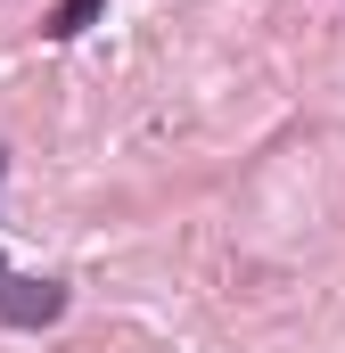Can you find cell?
Here are the masks:
<instances>
[{
    "mask_svg": "<svg viewBox=\"0 0 345 353\" xmlns=\"http://www.w3.org/2000/svg\"><path fill=\"white\" fill-rule=\"evenodd\" d=\"M66 312V288L58 279H25V271H8V255H0V321L8 329H50Z\"/></svg>",
    "mask_w": 345,
    "mask_h": 353,
    "instance_id": "cell-1",
    "label": "cell"
},
{
    "mask_svg": "<svg viewBox=\"0 0 345 353\" xmlns=\"http://www.w3.org/2000/svg\"><path fill=\"white\" fill-rule=\"evenodd\" d=\"M99 8H107V0H58V17H50V41H75V33H83Z\"/></svg>",
    "mask_w": 345,
    "mask_h": 353,
    "instance_id": "cell-2",
    "label": "cell"
},
{
    "mask_svg": "<svg viewBox=\"0 0 345 353\" xmlns=\"http://www.w3.org/2000/svg\"><path fill=\"white\" fill-rule=\"evenodd\" d=\"M0 173H8V157H0Z\"/></svg>",
    "mask_w": 345,
    "mask_h": 353,
    "instance_id": "cell-3",
    "label": "cell"
}]
</instances>
